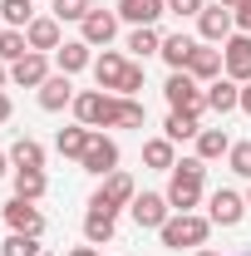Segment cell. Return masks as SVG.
<instances>
[{
    "label": "cell",
    "instance_id": "83f0119b",
    "mask_svg": "<svg viewBox=\"0 0 251 256\" xmlns=\"http://www.w3.org/2000/svg\"><path fill=\"white\" fill-rule=\"evenodd\" d=\"M0 20H5V30H30L34 5L30 0H0Z\"/></svg>",
    "mask_w": 251,
    "mask_h": 256
},
{
    "label": "cell",
    "instance_id": "f6af8a7d",
    "mask_svg": "<svg viewBox=\"0 0 251 256\" xmlns=\"http://www.w3.org/2000/svg\"><path fill=\"white\" fill-rule=\"evenodd\" d=\"M246 207H251V192H246Z\"/></svg>",
    "mask_w": 251,
    "mask_h": 256
},
{
    "label": "cell",
    "instance_id": "ac0fdd59",
    "mask_svg": "<svg viewBox=\"0 0 251 256\" xmlns=\"http://www.w3.org/2000/svg\"><path fill=\"white\" fill-rule=\"evenodd\" d=\"M10 79H15L20 89H40V84L50 79V60H44L40 50H30L20 64H10Z\"/></svg>",
    "mask_w": 251,
    "mask_h": 256
},
{
    "label": "cell",
    "instance_id": "f1b7e54d",
    "mask_svg": "<svg viewBox=\"0 0 251 256\" xmlns=\"http://www.w3.org/2000/svg\"><path fill=\"white\" fill-rule=\"evenodd\" d=\"M128 50H133V60H148V54L162 50V34H158L153 25H138V30L128 34Z\"/></svg>",
    "mask_w": 251,
    "mask_h": 256
},
{
    "label": "cell",
    "instance_id": "277c9868",
    "mask_svg": "<svg viewBox=\"0 0 251 256\" xmlns=\"http://www.w3.org/2000/svg\"><path fill=\"white\" fill-rule=\"evenodd\" d=\"M162 94H168V108H182V114H207V89L192 79L188 69H172V79L162 84Z\"/></svg>",
    "mask_w": 251,
    "mask_h": 256
},
{
    "label": "cell",
    "instance_id": "7a4b0ae2",
    "mask_svg": "<svg viewBox=\"0 0 251 256\" xmlns=\"http://www.w3.org/2000/svg\"><path fill=\"white\" fill-rule=\"evenodd\" d=\"M74 118L84 128H118V118H124V94L84 89V94H74Z\"/></svg>",
    "mask_w": 251,
    "mask_h": 256
},
{
    "label": "cell",
    "instance_id": "5b68a950",
    "mask_svg": "<svg viewBox=\"0 0 251 256\" xmlns=\"http://www.w3.org/2000/svg\"><path fill=\"white\" fill-rule=\"evenodd\" d=\"M84 172H94V178H108V172H118V143L108 138V133H98L89 138V148H84V158H79Z\"/></svg>",
    "mask_w": 251,
    "mask_h": 256
},
{
    "label": "cell",
    "instance_id": "cb8c5ba5",
    "mask_svg": "<svg viewBox=\"0 0 251 256\" xmlns=\"http://www.w3.org/2000/svg\"><path fill=\"white\" fill-rule=\"evenodd\" d=\"M143 162H148L153 172H172V168H178L172 138H148V143H143Z\"/></svg>",
    "mask_w": 251,
    "mask_h": 256
},
{
    "label": "cell",
    "instance_id": "8992f818",
    "mask_svg": "<svg viewBox=\"0 0 251 256\" xmlns=\"http://www.w3.org/2000/svg\"><path fill=\"white\" fill-rule=\"evenodd\" d=\"M133 197H138V192H133V178H128V172H108V178H104V188L89 197V207L118 212V207H133Z\"/></svg>",
    "mask_w": 251,
    "mask_h": 256
},
{
    "label": "cell",
    "instance_id": "8fae6325",
    "mask_svg": "<svg viewBox=\"0 0 251 256\" xmlns=\"http://www.w3.org/2000/svg\"><path fill=\"white\" fill-rule=\"evenodd\" d=\"M222 64H226V79L251 84V34H232L222 44Z\"/></svg>",
    "mask_w": 251,
    "mask_h": 256
},
{
    "label": "cell",
    "instance_id": "44dd1931",
    "mask_svg": "<svg viewBox=\"0 0 251 256\" xmlns=\"http://www.w3.org/2000/svg\"><path fill=\"white\" fill-rule=\"evenodd\" d=\"M89 138H94V128H84V124H74V128H60V138H54V153L60 158H84V148H89Z\"/></svg>",
    "mask_w": 251,
    "mask_h": 256
},
{
    "label": "cell",
    "instance_id": "60d3db41",
    "mask_svg": "<svg viewBox=\"0 0 251 256\" xmlns=\"http://www.w3.org/2000/svg\"><path fill=\"white\" fill-rule=\"evenodd\" d=\"M5 172H10V153H0V178H5Z\"/></svg>",
    "mask_w": 251,
    "mask_h": 256
},
{
    "label": "cell",
    "instance_id": "8d00e7d4",
    "mask_svg": "<svg viewBox=\"0 0 251 256\" xmlns=\"http://www.w3.org/2000/svg\"><path fill=\"white\" fill-rule=\"evenodd\" d=\"M232 20H236V30H242V34H251V0H242V5L232 10Z\"/></svg>",
    "mask_w": 251,
    "mask_h": 256
},
{
    "label": "cell",
    "instance_id": "484cf974",
    "mask_svg": "<svg viewBox=\"0 0 251 256\" xmlns=\"http://www.w3.org/2000/svg\"><path fill=\"white\" fill-rule=\"evenodd\" d=\"M162 128H168L162 138H172V143H188V138H197V133H202V118H197V114H182V108H172Z\"/></svg>",
    "mask_w": 251,
    "mask_h": 256
},
{
    "label": "cell",
    "instance_id": "4316f807",
    "mask_svg": "<svg viewBox=\"0 0 251 256\" xmlns=\"http://www.w3.org/2000/svg\"><path fill=\"white\" fill-rule=\"evenodd\" d=\"M222 153H232V138H226V128H202V133H197V158L212 162V158H222Z\"/></svg>",
    "mask_w": 251,
    "mask_h": 256
},
{
    "label": "cell",
    "instance_id": "4fadbf2b",
    "mask_svg": "<svg viewBox=\"0 0 251 256\" xmlns=\"http://www.w3.org/2000/svg\"><path fill=\"white\" fill-rule=\"evenodd\" d=\"M25 40H30V50L50 54V50H60V44H64V25L54 20V15H34L30 30H25Z\"/></svg>",
    "mask_w": 251,
    "mask_h": 256
},
{
    "label": "cell",
    "instance_id": "3957f363",
    "mask_svg": "<svg viewBox=\"0 0 251 256\" xmlns=\"http://www.w3.org/2000/svg\"><path fill=\"white\" fill-rule=\"evenodd\" d=\"M162 246L168 252H182V246H202L207 236H212V217H197V212H172L168 222H162Z\"/></svg>",
    "mask_w": 251,
    "mask_h": 256
},
{
    "label": "cell",
    "instance_id": "5bb4252c",
    "mask_svg": "<svg viewBox=\"0 0 251 256\" xmlns=\"http://www.w3.org/2000/svg\"><path fill=\"white\" fill-rule=\"evenodd\" d=\"M40 108H44V114L74 108V84H69V74H50V79L40 84Z\"/></svg>",
    "mask_w": 251,
    "mask_h": 256
},
{
    "label": "cell",
    "instance_id": "d6a6232c",
    "mask_svg": "<svg viewBox=\"0 0 251 256\" xmlns=\"http://www.w3.org/2000/svg\"><path fill=\"white\" fill-rule=\"evenodd\" d=\"M50 10H54V20L64 25V20H84V15L94 10V0H54Z\"/></svg>",
    "mask_w": 251,
    "mask_h": 256
},
{
    "label": "cell",
    "instance_id": "e575fe53",
    "mask_svg": "<svg viewBox=\"0 0 251 256\" xmlns=\"http://www.w3.org/2000/svg\"><path fill=\"white\" fill-rule=\"evenodd\" d=\"M138 89H143V64L133 60V64H128V74H124V89H118V94H124V98H133Z\"/></svg>",
    "mask_w": 251,
    "mask_h": 256
},
{
    "label": "cell",
    "instance_id": "7bdbcfd3",
    "mask_svg": "<svg viewBox=\"0 0 251 256\" xmlns=\"http://www.w3.org/2000/svg\"><path fill=\"white\" fill-rule=\"evenodd\" d=\"M217 5H226V10H236V5H242V0H217Z\"/></svg>",
    "mask_w": 251,
    "mask_h": 256
},
{
    "label": "cell",
    "instance_id": "9c48e42d",
    "mask_svg": "<svg viewBox=\"0 0 251 256\" xmlns=\"http://www.w3.org/2000/svg\"><path fill=\"white\" fill-rule=\"evenodd\" d=\"M0 212H5V226H10V232H30V236H40V232H44V212L34 207L30 197H10Z\"/></svg>",
    "mask_w": 251,
    "mask_h": 256
},
{
    "label": "cell",
    "instance_id": "7c38bea8",
    "mask_svg": "<svg viewBox=\"0 0 251 256\" xmlns=\"http://www.w3.org/2000/svg\"><path fill=\"white\" fill-rule=\"evenodd\" d=\"M114 34H118V10H89V15H84V20H79V40H84V44H108V40H114Z\"/></svg>",
    "mask_w": 251,
    "mask_h": 256
},
{
    "label": "cell",
    "instance_id": "836d02e7",
    "mask_svg": "<svg viewBox=\"0 0 251 256\" xmlns=\"http://www.w3.org/2000/svg\"><path fill=\"white\" fill-rule=\"evenodd\" d=\"M226 162H232V172H236V178H251V143H232Z\"/></svg>",
    "mask_w": 251,
    "mask_h": 256
},
{
    "label": "cell",
    "instance_id": "ffe728a7",
    "mask_svg": "<svg viewBox=\"0 0 251 256\" xmlns=\"http://www.w3.org/2000/svg\"><path fill=\"white\" fill-rule=\"evenodd\" d=\"M207 108H217V114L242 108V84H236V79H212V84H207Z\"/></svg>",
    "mask_w": 251,
    "mask_h": 256
},
{
    "label": "cell",
    "instance_id": "bcb514c9",
    "mask_svg": "<svg viewBox=\"0 0 251 256\" xmlns=\"http://www.w3.org/2000/svg\"><path fill=\"white\" fill-rule=\"evenodd\" d=\"M236 256H251V252H236Z\"/></svg>",
    "mask_w": 251,
    "mask_h": 256
},
{
    "label": "cell",
    "instance_id": "ab89813d",
    "mask_svg": "<svg viewBox=\"0 0 251 256\" xmlns=\"http://www.w3.org/2000/svg\"><path fill=\"white\" fill-rule=\"evenodd\" d=\"M69 256H98V252H94V246H74Z\"/></svg>",
    "mask_w": 251,
    "mask_h": 256
},
{
    "label": "cell",
    "instance_id": "f35d334b",
    "mask_svg": "<svg viewBox=\"0 0 251 256\" xmlns=\"http://www.w3.org/2000/svg\"><path fill=\"white\" fill-rule=\"evenodd\" d=\"M5 118H10V94L0 89V124H5Z\"/></svg>",
    "mask_w": 251,
    "mask_h": 256
},
{
    "label": "cell",
    "instance_id": "2e32d148",
    "mask_svg": "<svg viewBox=\"0 0 251 256\" xmlns=\"http://www.w3.org/2000/svg\"><path fill=\"white\" fill-rule=\"evenodd\" d=\"M188 74L197 79V84H212V79H222L226 74V64H222V50H212V44H197L188 60Z\"/></svg>",
    "mask_w": 251,
    "mask_h": 256
},
{
    "label": "cell",
    "instance_id": "603a6c76",
    "mask_svg": "<svg viewBox=\"0 0 251 256\" xmlns=\"http://www.w3.org/2000/svg\"><path fill=\"white\" fill-rule=\"evenodd\" d=\"M192 50H197V40L192 34H162V60H168V69H188V60H192Z\"/></svg>",
    "mask_w": 251,
    "mask_h": 256
},
{
    "label": "cell",
    "instance_id": "7402d4cb",
    "mask_svg": "<svg viewBox=\"0 0 251 256\" xmlns=\"http://www.w3.org/2000/svg\"><path fill=\"white\" fill-rule=\"evenodd\" d=\"M84 242H89V246H104V242H114V212H104V207H89V212H84Z\"/></svg>",
    "mask_w": 251,
    "mask_h": 256
},
{
    "label": "cell",
    "instance_id": "ee69618b",
    "mask_svg": "<svg viewBox=\"0 0 251 256\" xmlns=\"http://www.w3.org/2000/svg\"><path fill=\"white\" fill-rule=\"evenodd\" d=\"M197 256H217V252H202V246H197Z\"/></svg>",
    "mask_w": 251,
    "mask_h": 256
},
{
    "label": "cell",
    "instance_id": "d4e9b609",
    "mask_svg": "<svg viewBox=\"0 0 251 256\" xmlns=\"http://www.w3.org/2000/svg\"><path fill=\"white\" fill-rule=\"evenodd\" d=\"M44 192H50L44 168H15V197H30V202H40Z\"/></svg>",
    "mask_w": 251,
    "mask_h": 256
},
{
    "label": "cell",
    "instance_id": "7dc6e473",
    "mask_svg": "<svg viewBox=\"0 0 251 256\" xmlns=\"http://www.w3.org/2000/svg\"><path fill=\"white\" fill-rule=\"evenodd\" d=\"M44 256H50V252H44Z\"/></svg>",
    "mask_w": 251,
    "mask_h": 256
},
{
    "label": "cell",
    "instance_id": "b9f144b4",
    "mask_svg": "<svg viewBox=\"0 0 251 256\" xmlns=\"http://www.w3.org/2000/svg\"><path fill=\"white\" fill-rule=\"evenodd\" d=\"M5 79H10V69H5V60H0V89H5Z\"/></svg>",
    "mask_w": 251,
    "mask_h": 256
},
{
    "label": "cell",
    "instance_id": "d6986e66",
    "mask_svg": "<svg viewBox=\"0 0 251 256\" xmlns=\"http://www.w3.org/2000/svg\"><path fill=\"white\" fill-rule=\"evenodd\" d=\"M158 15H168V0H118V20L138 25H158Z\"/></svg>",
    "mask_w": 251,
    "mask_h": 256
},
{
    "label": "cell",
    "instance_id": "74e56055",
    "mask_svg": "<svg viewBox=\"0 0 251 256\" xmlns=\"http://www.w3.org/2000/svg\"><path fill=\"white\" fill-rule=\"evenodd\" d=\"M242 114L251 118V84H242Z\"/></svg>",
    "mask_w": 251,
    "mask_h": 256
},
{
    "label": "cell",
    "instance_id": "e0dca14e",
    "mask_svg": "<svg viewBox=\"0 0 251 256\" xmlns=\"http://www.w3.org/2000/svg\"><path fill=\"white\" fill-rule=\"evenodd\" d=\"M54 64H60V74L94 69V44H84V40H64L60 50H54Z\"/></svg>",
    "mask_w": 251,
    "mask_h": 256
},
{
    "label": "cell",
    "instance_id": "ba28073f",
    "mask_svg": "<svg viewBox=\"0 0 251 256\" xmlns=\"http://www.w3.org/2000/svg\"><path fill=\"white\" fill-rule=\"evenodd\" d=\"M128 212H133V222L148 226V232H162V222L172 217V207H168V197H162V192H138Z\"/></svg>",
    "mask_w": 251,
    "mask_h": 256
},
{
    "label": "cell",
    "instance_id": "30bf717a",
    "mask_svg": "<svg viewBox=\"0 0 251 256\" xmlns=\"http://www.w3.org/2000/svg\"><path fill=\"white\" fill-rule=\"evenodd\" d=\"M207 217H212V226H236L242 217H246V197L232 192V188H217L212 202H207Z\"/></svg>",
    "mask_w": 251,
    "mask_h": 256
},
{
    "label": "cell",
    "instance_id": "52a82bcc",
    "mask_svg": "<svg viewBox=\"0 0 251 256\" xmlns=\"http://www.w3.org/2000/svg\"><path fill=\"white\" fill-rule=\"evenodd\" d=\"M232 30H236V20H232L226 5H202V15H197V34H202V44H226Z\"/></svg>",
    "mask_w": 251,
    "mask_h": 256
},
{
    "label": "cell",
    "instance_id": "6da1fadb",
    "mask_svg": "<svg viewBox=\"0 0 251 256\" xmlns=\"http://www.w3.org/2000/svg\"><path fill=\"white\" fill-rule=\"evenodd\" d=\"M202 178H207V162L202 158H182L172 168V178H168V207L172 212H192L197 207V197H202Z\"/></svg>",
    "mask_w": 251,
    "mask_h": 256
},
{
    "label": "cell",
    "instance_id": "4dcf8cb0",
    "mask_svg": "<svg viewBox=\"0 0 251 256\" xmlns=\"http://www.w3.org/2000/svg\"><path fill=\"white\" fill-rule=\"evenodd\" d=\"M25 54H30L25 30H0V60H5V64H20Z\"/></svg>",
    "mask_w": 251,
    "mask_h": 256
},
{
    "label": "cell",
    "instance_id": "9a60e30c",
    "mask_svg": "<svg viewBox=\"0 0 251 256\" xmlns=\"http://www.w3.org/2000/svg\"><path fill=\"white\" fill-rule=\"evenodd\" d=\"M128 64H133V60H124V54H114V50H104V54L94 60V79H98V89L118 94V89H124V74H128Z\"/></svg>",
    "mask_w": 251,
    "mask_h": 256
},
{
    "label": "cell",
    "instance_id": "f546056e",
    "mask_svg": "<svg viewBox=\"0 0 251 256\" xmlns=\"http://www.w3.org/2000/svg\"><path fill=\"white\" fill-rule=\"evenodd\" d=\"M10 162H15V168H44V148H40L34 138H15V143H10Z\"/></svg>",
    "mask_w": 251,
    "mask_h": 256
},
{
    "label": "cell",
    "instance_id": "d590c367",
    "mask_svg": "<svg viewBox=\"0 0 251 256\" xmlns=\"http://www.w3.org/2000/svg\"><path fill=\"white\" fill-rule=\"evenodd\" d=\"M168 10L178 20H188V15H202V0H168Z\"/></svg>",
    "mask_w": 251,
    "mask_h": 256
},
{
    "label": "cell",
    "instance_id": "1f68e13d",
    "mask_svg": "<svg viewBox=\"0 0 251 256\" xmlns=\"http://www.w3.org/2000/svg\"><path fill=\"white\" fill-rule=\"evenodd\" d=\"M0 256H44V252H40V236H30V232H10L5 246H0Z\"/></svg>",
    "mask_w": 251,
    "mask_h": 256
}]
</instances>
